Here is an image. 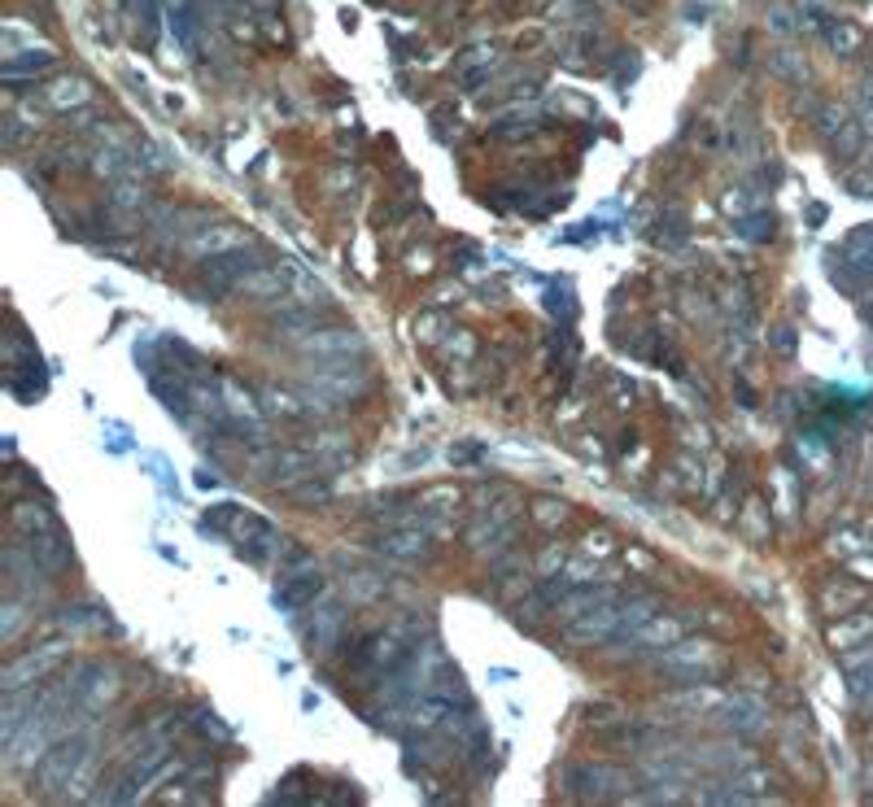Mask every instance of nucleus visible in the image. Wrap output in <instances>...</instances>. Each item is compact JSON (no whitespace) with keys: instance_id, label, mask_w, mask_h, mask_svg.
Instances as JSON below:
<instances>
[{"instance_id":"obj_1","label":"nucleus","mask_w":873,"mask_h":807,"mask_svg":"<svg viewBox=\"0 0 873 807\" xmlns=\"http://www.w3.org/2000/svg\"><path fill=\"white\" fill-rule=\"evenodd\" d=\"M620 602H599V607H590V611H581V616H572L568 624H564V633L572 637V642H581V646H594V642H603V637H616V629H620Z\"/></svg>"},{"instance_id":"obj_2","label":"nucleus","mask_w":873,"mask_h":807,"mask_svg":"<svg viewBox=\"0 0 873 807\" xmlns=\"http://www.w3.org/2000/svg\"><path fill=\"white\" fill-rule=\"evenodd\" d=\"M254 267H258V262H254V249H241V245H236V249H223V254H210L206 275H201V280H206L210 293H227V288H236Z\"/></svg>"},{"instance_id":"obj_3","label":"nucleus","mask_w":873,"mask_h":807,"mask_svg":"<svg viewBox=\"0 0 873 807\" xmlns=\"http://www.w3.org/2000/svg\"><path fill=\"white\" fill-rule=\"evenodd\" d=\"M83 764H88V738H70L62 746H53V751H44L40 781L44 786H62V781L75 777Z\"/></svg>"},{"instance_id":"obj_4","label":"nucleus","mask_w":873,"mask_h":807,"mask_svg":"<svg viewBox=\"0 0 873 807\" xmlns=\"http://www.w3.org/2000/svg\"><path fill=\"white\" fill-rule=\"evenodd\" d=\"M324 589H328V581H324V572H319V568L297 572V576H284L280 589H275V607H280L284 616H293V611L310 607V602L324 594Z\"/></svg>"},{"instance_id":"obj_5","label":"nucleus","mask_w":873,"mask_h":807,"mask_svg":"<svg viewBox=\"0 0 873 807\" xmlns=\"http://www.w3.org/2000/svg\"><path fill=\"white\" fill-rule=\"evenodd\" d=\"M57 659H62V642H49L40 650V655H22V659H14V664L5 668V690H22V685H31L35 677H44V672H49Z\"/></svg>"},{"instance_id":"obj_6","label":"nucleus","mask_w":873,"mask_h":807,"mask_svg":"<svg viewBox=\"0 0 873 807\" xmlns=\"http://www.w3.org/2000/svg\"><path fill=\"white\" fill-rule=\"evenodd\" d=\"M380 550L389 554V559H406V563H415V559H428L433 554V541H428V533L424 528H393V533H385L376 541Z\"/></svg>"},{"instance_id":"obj_7","label":"nucleus","mask_w":873,"mask_h":807,"mask_svg":"<svg viewBox=\"0 0 873 807\" xmlns=\"http://www.w3.org/2000/svg\"><path fill=\"white\" fill-rule=\"evenodd\" d=\"M236 537H241V554H249V559H262L275 541V524L262 520V515H245V520H236Z\"/></svg>"},{"instance_id":"obj_8","label":"nucleus","mask_w":873,"mask_h":807,"mask_svg":"<svg viewBox=\"0 0 873 807\" xmlns=\"http://www.w3.org/2000/svg\"><path fill=\"white\" fill-rule=\"evenodd\" d=\"M764 703L760 698H751V694H734L725 703V725L729 729H738V733H760L764 729Z\"/></svg>"},{"instance_id":"obj_9","label":"nucleus","mask_w":873,"mask_h":807,"mask_svg":"<svg viewBox=\"0 0 873 807\" xmlns=\"http://www.w3.org/2000/svg\"><path fill=\"white\" fill-rule=\"evenodd\" d=\"M306 354H350V349H363V336L354 328H332V332H315L302 341Z\"/></svg>"},{"instance_id":"obj_10","label":"nucleus","mask_w":873,"mask_h":807,"mask_svg":"<svg viewBox=\"0 0 873 807\" xmlns=\"http://www.w3.org/2000/svg\"><path fill=\"white\" fill-rule=\"evenodd\" d=\"M310 463L306 454H297V450H280V454H271V472H267V480L271 485H284V489H293V480L297 476H310Z\"/></svg>"},{"instance_id":"obj_11","label":"nucleus","mask_w":873,"mask_h":807,"mask_svg":"<svg viewBox=\"0 0 873 807\" xmlns=\"http://www.w3.org/2000/svg\"><path fill=\"white\" fill-rule=\"evenodd\" d=\"M843 254H847V267L860 271V275L869 280V275H873V223H869V227H856V232L847 236Z\"/></svg>"},{"instance_id":"obj_12","label":"nucleus","mask_w":873,"mask_h":807,"mask_svg":"<svg viewBox=\"0 0 873 807\" xmlns=\"http://www.w3.org/2000/svg\"><path fill=\"white\" fill-rule=\"evenodd\" d=\"M712 659H716L712 642H686V646H677L673 655H668V664L673 668H699V664H712Z\"/></svg>"},{"instance_id":"obj_13","label":"nucleus","mask_w":873,"mask_h":807,"mask_svg":"<svg viewBox=\"0 0 873 807\" xmlns=\"http://www.w3.org/2000/svg\"><path fill=\"white\" fill-rule=\"evenodd\" d=\"M677 633H681V624H673V620H647V624L638 629V642H647V646H668Z\"/></svg>"},{"instance_id":"obj_14","label":"nucleus","mask_w":873,"mask_h":807,"mask_svg":"<svg viewBox=\"0 0 873 807\" xmlns=\"http://www.w3.org/2000/svg\"><path fill=\"white\" fill-rule=\"evenodd\" d=\"M869 633H873V616L856 620V624H843V629H830V642L834 646H852V642H860V637H869Z\"/></svg>"},{"instance_id":"obj_15","label":"nucleus","mask_w":873,"mask_h":807,"mask_svg":"<svg viewBox=\"0 0 873 807\" xmlns=\"http://www.w3.org/2000/svg\"><path fill=\"white\" fill-rule=\"evenodd\" d=\"M236 520H241V511H236V502H219V507H214V511H206V520H201V528H206V533H210V528H227V524H236Z\"/></svg>"},{"instance_id":"obj_16","label":"nucleus","mask_w":873,"mask_h":807,"mask_svg":"<svg viewBox=\"0 0 873 807\" xmlns=\"http://www.w3.org/2000/svg\"><path fill=\"white\" fill-rule=\"evenodd\" d=\"M852 694L860 698V707H869L873 712V664H865L856 672V681H852Z\"/></svg>"},{"instance_id":"obj_17","label":"nucleus","mask_w":873,"mask_h":807,"mask_svg":"<svg viewBox=\"0 0 873 807\" xmlns=\"http://www.w3.org/2000/svg\"><path fill=\"white\" fill-rule=\"evenodd\" d=\"M145 463L153 467V472H149V476H153V480H158V485H162L166 493H175V480H171V467H166V459H162V454H145Z\"/></svg>"},{"instance_id":"obj_18","label":"nucleus","mask_w":873,"mask_h":807,"mask_svg":"<svg viewBox=\"0 0 873 807\" xmlns=\"http://www.w3.org/2000/svg\"><path fill=\"white\" fill-rule=\"evenodd\" d=\"M743 236H747V240L773 236V214H756V219H747V223H743Z\"/></svg>"},{"instance_id":"obj_19","label":"nucleus","mask_w":873,"mask_h":807,"mask_svg":"<svg viewBox=\"0 0 873 807\" xmlns=\"http://www.w3.org/2000/svg\"><path fill=\"white\" fill-rule=\"evenodd\" d=\"M214 485H219V476L214 472H197V489H214Z\"/></svg>"},{"instance_id":"obj_20","label":"nucleus","mask_w":873,"mask_h":807,"mask_svg":"<svg viewBox=\"0 0 873 807\" xmlns=\"http://www.w3.org/2000/svg\"><path fill=\"white\" fill-rule=\"evenodd\" d=\"M865 319H869V323H873V306H865Z\"/></svg>"}]
</instances>
